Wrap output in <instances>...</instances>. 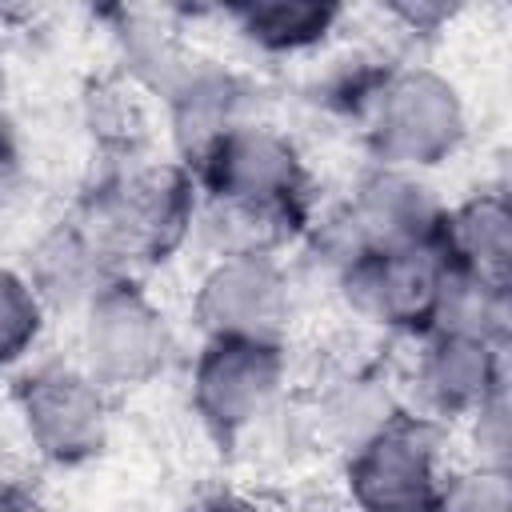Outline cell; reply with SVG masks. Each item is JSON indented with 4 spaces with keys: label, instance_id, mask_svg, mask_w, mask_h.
Segmentation results:
<instances>
[{
    "label": "cell",
    "instance_id": "2",
    "mask_svg": "<svg viewBox=\"0 0 512 512\" xmlns=\"http://www.w3.org/2000/svg\"><path fill=\"white\" fill-rule=\"evenodd\" d=\"M464 100L456 84L432 68H392L368 120L364 144L380 168L420 172L444 164L464 140Z\"/></svg>",
    "mask_w": 512,
    "mask_h": 512
},
{
    "label": "cell",
    "instance_id": "18",
    "mask_svg": "<svg viewBox=\"0 0 512 512\" xmlns=\"http://www.w3.org/2000/svg\"><path fill=\"white\" fill-rule=\"evenodd\" d=\"M44 328V304L32 292V284L12 272L0 268V372L8 364H16L40 336Z\"/></svg>",
    "mask_w": 512,
    "mask_h": 512
},
{
    "label": "cell",
    "instance_id": "27",
    "mask_svg": "<svg viewBox=\"0 0 512 512\" xmlns=\"http://www.w3.org/2000/svg\"><path fill=\"white\" fill-rule=\"evenodd\" d=\"M0 96H4V56H0Z\"/></svg>",
    "mask_w": 512,
    "mask_h": 512
},
{
    "label": "cell",
    "instance_id": "4",
    "mask_svg": "<svg viewBox=\"0 0 512 512\" xmlns=\"http://www.w3.org/2000/svg\"><path fill=\"white\" fill-rule=\"evenodd\" d=\"M288 360L272 340H208L192 368V408L216 440H240L284 400Z\"/></svg>",
    "mask_w": 512,
    "mask_h": 512
},
{
    "label": "cell",
    "instance_id": "17",
    "mask_svg": "<svg viewBox=\"0 0 512 512\" xmlns=\"http://www.w3.org/2000/svg\"><path fill=\"white\" fill-rule=\"evenodd\" d=\"M340 16H344L340 4H316V0H256L232 8L240 36L276 56L316 48L336 28Z\"/></svg>",
    "mask_w": 512,
    "mask_h": 512
},
{
    "label": "cell",
    "instance_id": "16",
    "mask_svg": "<svg viewBox=\"0 0 512 512\" xmlns=\"http://www.w3.org/2000/svg\"><path fill=\"white\" fill-rule=\"evenodd\" d=\"M428 332H436V336H468V340H484V344L500 348L504 336H508V288L448 264L444 280H440V292H436V308H432Z\"/></svg>",
    "mask_w": 512,
    "mask_h": 512
},
{
    "label": "cell",
    "instance_id": "23",
    "mask_svg": "<svg viewBox=\"0 0 512 512\" xmlns=\"http://www.w3.org/2000/svg\"><path fill=\"white\" fill-rule=\"evenodd\" d=\"M24 180V168H20V148H16V136L12 128L0 120V204H8L16 196Z\"/></svg>",
    "mask_w": 512,
    "mask_h": 512
},
{
    "label": "cell",
    "instance_id": "20",
    "mask_svg": "<svg viewBox=\"0 0 512 512\" xmlns=\"http://www.w3.org/2000/svg\"><path fill=\"white\" fill-rule=\"evenodd\" d=\"M472 444L484 468H508V440H512V416H508V384H500L472 416Z\"/></svg>",
    "mask_w": 512,
    "mask_h": 512
},
{
    "label": "cell",
    "instance_id": "13",
    "mask_svg": "<svg viewBox=\"0 0 512 512\" xmlns=\"http://www.w3.org/2000/svg\"><path fill=\"white\" fill-rule=\"evenodd\" d=\"M164 100H168L176 148L184 152L188 164L200 160L232 128L252 124V112H256V88L240 72L220 68L212 60H196V56L180 72V80L164 92Z\"/></svg>",
    "mask_w": 512,
    "mask_h": 512
},
{
    "label": "cell",
    "instance_id": "15",
    "mask_svg": "<svg viewBox=\"0 0 512 512\" xmlns=\"http://www.w3.org/2000/svg\"><path fill=\"white\" fill-rule=\"evenodd\" d=\"M440 248L448 264L504 284L508 288V268H512V212L500 192H476L452 212H444L440 228Z\"/></svg>",
    "mask_w": 512,
    "mask_h": 512
},
{
    "label": "cell",
    "instance_id": "26",
    "mask_svg": "<svg viewBox=\"0 0 512 512\" xmlns=\"http://www.w3.org/2000/svg\"><path fill=\"white\" fill-rule=\"evenodd\" d=\"M356 512H384V508H356ZM408 512H428V508H408Z\"/></svg>",
    "mask_w": 512,
    "mask_h": 512
},
{
    "label": "cell",
    "instance_id": "24",
    "mask_svg": "<svg viewBox=\"0 0 512 512\" xmlns=\"http://www.w3.org/2000/svg\"><path fill=\"white\" fill-rule=\"evenodd\" d=\"M188 512H260V504H252L240 492H212V496L196 500Z\"/></svg>",
    "mask_w": 512,
    "mask_h": 512
},
{
    "label": "cell",
    "instance_id": "10",
    "mask_svg": "<svg viewBox=\"0 0 512 512\" xmlns=\"http://www.w3.org/2000/svg\"><path fill=\"white\" fill-rule=\"evenodd\" d=\"M292 440L308 452H352L372 432H380L392 416H400V404L388 388V380L372 368H352L332 380H324L312 396L296 400L288 408Z\"/></svg>",
    "mask_w": 512,
    "mask_h": 512
},
{
    "label": "cell",
    "instance_id": "8",
    "mask_svg": "<svg viewBox=\"0 0 512 512\" xmlns=\"http://www.w3.org/2000/svg\"><path fill=\"white\" fill-rule=\"evenodd\" d=\"M448 256L440 244H420V248H392V252H360L340 276V296L344 304L396 332H428L436 292L444 280Z\"/></svg>",
    "mask_w": 512,
    "mask_h": 512
},
{
    "label": "cell",
    "instance_id": "7",
    "mask_svg": "<svg viewBox=\"0 0 512 512\" xmlns=\"http://www.w3.org/2000/svg\"><path fill=\"white\" fill-rule=\"evenodd\" d=\"M188 172L208 204H308V168L296 144L256 120L220 136Z\"/></svg>",
    "mask_w": 512,
    "mask_h": 512
},
{
    "label": "cell",
    "instance_id": "12",
    "mask_svg": "<svg viewBox=\"0 0 512 512\" xmlns=\"http://www.w3.org/2000/svg\"><path fill=\"white\" fill-rule=\"evenodd\" d=\"M504 384V360L496 344L468 336H424L412 388L428 420H468Z\"/></svg>",
    "mask_w": 512,
    "mask_h": 512
},
{
    "label": "cell",
    "instance_id": "6",
    "mask_svg": "<svg viewBox=\"0 0 512 512\" xmlns=\"http://www.w3.org/2000/svg\"><path fill=\"white\" fill-rule=\"evenodd\" d=\"M28 444L52 464H84L108 444V392L72 364L32 368L16 384Z\"/></svg>",
    "mask_w": 512,
    "mask_h": 512
},
{
    "label": "cell",
    "instance_id": "19",
    "mask_svg": "<svg viewBox=\"0 0 512 512\" xmlns=\"http://www.w3.org/2000/svg\"><path fill=\"white\" fill-rule=\"evenodd\" d=\"M428 512H512L508 468L476 464L472 472L444 476V484H440V492H436Z\"/></svg>",
    "mask_w": 512,
    "mask_h": 512
},
{
    "label": "cell",
    "instance_id": "11",
    "mask_svg": "<svg viewBox=\"0 0 512 512\" xmlns=\"http://www.w3.org/2000/svg\"><path fill=\"white\" fill-rule=\"evenodd\" d=\"M344 204L364 236V248L376 252L440 244V228L448 212L416 172L380 168V164L360 176L356 192Z\"/></svg>",
    "mask_w": 512,
    "mask_h": 512
},
{
    "label": "cell",
    "instance_id": "22",
    "mask_svg": "<svg viewBox=\"0 0 512 512\" xmlns=\"http://www.w3.org/2000/svg\"><path fill=\"white\" fill-rule=\"evenodd\" d=\"M388 16L400 20L408 36H432L444 20H452V4H440V0H400V4H388Z\"/></svg>",
    "mask_w": 512,
    "mask_h": 512
},
{
    "label": "cell",
    "instance_id": "21",
    "mask_svg": "<svg viewBox=\"0 0 512 512\" xmlns=\"http://www.w3.org/2000/svg\"><path fill=\"white\" fill-rule=\"evenodd\" d=\"M92 132H100L108 144L116 148H128L140 140V120H136V108L124 92H100L96 96V116H92Z\"/></svg>",
    "mask_w": 512,
    "mask_h": 512
},
{
    "label": "cell",
    "instance_id": "1",
    "mask_svg": "<svg viewBox=\"0 0 512 512\" xmlns=\"http://www.w3.org/2000/svg\"><path fill=\"white\" fill-rule=\"evenodd\" d=\"M196 180L184 164H136L96 180L68 216L116 276L168 260L196 228Z\"/></svg>",
    "mask_w": 512,
    "mask_h": 512
},
{
    "label": "cell",
    "instance_id": "3",
    "mask_svg": "<svg viewBox=\"0 0 512 512\" xmlns=\"http://www.w3.org/2000/svg\"><path fill=\"white\" fill-rule=\"evenodd\" d=\"M80 352L84 372L104 392L140 388L168 364L172 336L164 312L144 296V288L128 276H116L84 304Z\"/></svg>",
    "mask_w": 512,
    "mask_h": 512
},
{
    "label": "cell",
    "instance_id": "5",
    "mask_svg": "<svg viewBox=\"0 0 512 512\" xmlns=\"http://www.w3.org/2000/svg\"><path fill=\"white\" fill-rule=\"evenodd\" d=\"M344 480L356 508H432L444 484L436 420L408 412L392 416L380 432H372L360 448L348 452Z\"/></svg>",
    "mask_w": 512,
    "mask_h": 512
},
{
    "label": "cell",
    "instance_id": "14",
    "mask_svg": "<svg viewBox=\"0 0 512 512\" xmlns=\"http://www.w3.org/2000/svg\"><path fill=\"white\" fill-rule=\"evenodd\" d=\"M24 280L32 284L44 308H84L108 280H116V272L72 220H60L32 248Z\"/></svg>",
    "mask_w": 512,
    "mask_h": 512
},
{
    "label": "cell",
    "instance_id": "25",
    "mask_svg": "<svg viewBox=\"0 0 512 512\" xmlns=\"http://www.w3.org/2000/svg\"><path fill=\"white\" fill-rule=\"evenodd\" d=\"M0 512H48V508L28 492H4L0 496Z\"/></svg>",
    "mask_w": 512,
    "mask_h": 512
},
{
    "label": "cell",
    "instance_id": "9",
    "mask_svg": "<svg viewBox=\"0 0 512 512\" xmlns=\"http://www.w3.org/2000/svg\"><path fill=\"white\" fill-rule=\"evenodd\" d=\"M208 340H272L280 344L292 296L276 256H216L192 300Z\"/></svg>",
    "mask_w": 512,
    "mask_h": 512
}]
</instances>
